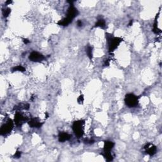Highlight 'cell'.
<instances>
[{
    "label": "cell",
    "mask_w": 162,
    "mask_h": 162,
    "mask_svg": "<svg viewBox=\"0 0 162 162\" xmlns=\"http://www.w3.org/2000/svg\"><path fill=\"white\" fill-rule=\"evenodd\" d=\"M106 38L108 43V50L110 53L114 51L122 41V39L120 38H115L112 36V35H106Z\"/></svg>",
    "instance_id": "obj_1"
},
{
    "label": "cell",
    "mask_w": 162,
    "mask_h": 162,
    "mask_svg": "<svg viewBox=\"0 0 162 162\" xmlns=\"http://www.w3.org/2000/svg\"><path fill=\"white\" fill-rule=\"evenodd\" d=\"M84 125L85 122L84 120H77L74 122L72 129L76 136L78 138L81 137L84 134Z\"/></svg>",
    "instance_id": "obj_2"
},
{
    "label": "cell",
    "mask_w": 162,
    "mask_h": 162,
    "mask_svg": "<svg viewBox=\"0 0 162 162\" xmlns=\"http://www.w3.org/2000/svg\"><path fill=\"white\" fill-rule=\"evenodd\" d=\"M13 126L14 124L12 120H8L7 122L1 126V129H0V134H1V135L5 136V135H7L8 134L11 132L12 129H13Z\"/></svg>",
    "instance_id": "obj_3"
},
{
    "label": "cell",
    "mask_w": 162,
    "mask_h": 162,
    "mask_svg": "<svg viewBox=\"0 0 162 162\" xmlns=\"http://www.w3.org/2000/svg\"><path fill=\"white\" fill-rule=\"evenodd\" d=\"M125 103L129 107H135L138 104V98L134 94H127L125 98Z\"/></svg>",
    "instance_id": "obj_4"
},
{
    "label": "cell",
    "mask_w": 162,
    "mask_h": 162,
    "mask_svg": "<svg viewBox=\"0 0 162 162\" xmlns=\"http://www.w3.org/2000/svg\"><path fill=\"white\" fill-rule=\"evenodd\" d=\"M28 120V118L25 117L24 115L22 114L20 112H16V114L15 115V118H14V122L15 125L17 126H22L25 122Z\"/></svg>",
    "instance_id": "obj_5"
},
{
    "label": "cell",
    "mask_w": 162,
    "mask_h": 162,
    "mask_svg": "<svg viewBox=\"0 0 162 162\" xmlns=\"http://www.w3.org/2000/svg\"><path fill=\"white\" fill-rule=\"evenodd\" d=\"M29 59L33 62H41L44 59V57L38 52L33 51L29 55Z\"/></svg>",
    "instance_id": "obj_6"
},
{
    "label": "cell",
    "mask_w": 162,
    "mask_h": 162,
    "mask_svg": "<svg viewBox=\"0 0 162 162\" xmlns=\"http://www.w3.org/2000/svg\"><path fill=\"white\" fill-rule=\"evenodd\" d=\"M78 14L79 11L78 10H77V9L76 8H75L74 6V5H71L68 9L67 18H68V19H70V20L72 21V20L77 16Z\"/></svg>",
    "instance_id": "obj_7"
},
{
    "label": "cell",
    "mask_w": 162,
    "mask_h": 162,
    "mask_svg": "<svg viewBox=\"0 0 162 162\" xmlns=\"http://www.w3.org/2000/svg\"><path fill=\"white\" fill-rule=\"evenodd\" d=\"M145 150L146 153L149 155L150 156H153L156 153V151H157L156 146L150 143H148L145 146Z\"/></svg>",
    "instance_id": "obj_8"
},
{
    "label": "cell",
    "mask_w": 162,
    "mask_h": 162,
    "mask_svg": "<svg viewBox=\"0 0 162 162\" xmlns=\"http://www.w3.org/2000/svg\"><path fill=\"white\" fill-rule=\"evenodd\" d=\"M28 123H29V126L30 127H35V128H39L43 125V123L41 122L39 118H32L30 120H29Z\"/></svg>",
    "instance_id": "obj_9"
},
{
    "label": "cell",
    "mask_w": 162,
    "mask_h": 162,
    "mask_svg": "<svg viewBox=\"0 0 162 162\" xmlns=\"http://www.w3.org/2000/svg\"><path fill=\"white\" fill-rule=\"evenodd\" d=\"M70 138L71 135L68 133H66V132L60 133L59 136H58V140H59L60 142H65V141H68V140H70Z\"/></svg>",
    "instance_id": "obj_10"
},
{
    "label": "cell",
    "mask_w": 162,
    "mask_h": 162,
    "mask_svg": "<svg viewBox=\"0 0 162 162\" xmlns=\"http://www.w3.org/2000/svg\"><path fill=\"white\" fill-rule=\"evenodd\" d=\"M115 146L114 142L112 141H106L104 144V151H111Z\"/></svg>",
    "instance_id": "obj_11"
},
{
    "label": "cell",
    "mask_w": 162,
    "mask_h": 162,
    "mask_svg": "<svg viewBox=\"0 0 162 162\" xmlns=\"http://www.w3.org/2000/svg\"><path fill=\"white\" fill-rule=\"evenodd\" d=\"M72 20H70V19H68V18H65V19H62V20H60L58 22V24L59 25H62V26H67V25H69L71 22H72Z\"/></svg>",
    "instance_id": "obj_12"
},
{
    "label": "cell",
    "mask_w": 162,
    "mask_h": 162,
    "mask_svg": "<svg viewBox=\"0 0 162 162\" xmlns=\"http://www.w3.org/2000/svg\"><path fill=\"white\" fill-rule=\"evenodd\" d=\"M102 155L108 161H111L113 160V157L110 151H104Z\"/></svg>",
    "instance_id": "obj_13"
},
{
    "label": "cell",
    "mask_w": 162,
    "mask_h": 162,
    "mask_svg": "<svg viewBox=\"0 0 162 162\" xmlns=\"http://www.w3.org/2000/svg\"><path fill=\"white\" fill-rule=\"evenodd\" d=\"M106 26V22L104 21V19H98L97 22L95 24V27H101V28H104Z\"/></svg>",
    "instance_id": "obj_14"
},
{
    "label": "cell",
    "mask_w": 162,
    "mask_h": 162,
    "mask_svg": "<svg viewBox=\"0 0 162 162\" xmlns=\"http://www.w3.org/2000/svg\"><path fill=\"white\" fill-rule=\"evenodd\" d=\"M86 54L89 59L91 60L93 59V47L91 46H87L86 48Z\"/></svg>",
    "instance_id": "obj_15"
},
{
    "label": "cell",
    "mask_w": 162,
    "mask_h": 162,
    "mask_svg": "<svg viewBox=\"0 0 162 162\" xmlns=\"http://www.w3.org/2000/svg\"><path fill=\"white\" fill-rule=\"evenodd\" d=\"M25 68H24L23 66L22 65H19V66H16V67H13L12 68V72H25Z\"/></svg>",
    "instance_id": "obj_16"
},
{
    "label": "cell",
    "mask_w": 162,
    "mask_h": 162,
    "mask_svg": "<svg viewBox=\"0 0 162 162\" xmlns=\"http://www.w3.org/2000/svg\"><path fill=\"white\" fill-rule=\"evenodd\" d=\"M3 15L5 18L8 17L10 15V13H11V9L9 8H5L3 10Z\"/></svg>",
    "instance_id": "obj_17"
},
{
    "label": "cell",
    "mask_w": 162,
    "mask_h": 162,
    "mask_svg": "<svg viewBox=\"0 0 162 162\" xmlns=\"http://www.w3.org/2000/svg\"><path fill=\"white\" fill-rule=\"evenodd\" d=\"M84 96H83V95H81L78 98V99H77V101H78V103H79V104H82L83 102H84Z\"/></svg>",
    "instance_id": "obj_18"
},
{
    "label": "cell",
    "mask_w": 162,
    "mask_h": 162,
    "mask_svg": "<svg viewBox=\"0 0 162 162\" xmlns=\"http://www.w3.org/2000/svg\"><path fill=\"white\" fill-rule=\"evenodd\" d=\"M21 156V152L19 151H17L15 153V155H14V158H19Z\"/></svg>",
    "instance_id": "obj_19"
},
{
    "label": "cell",
    "mask_w": 162,
    "mask_h": 162,
    "mask_svg": "<svg viewBox=\"0 0 162 162\" xmlns=\"http://www.w3.org/2000/svg\"><path fill=\"white\" fill-rule=\"evenodd\" d=\"M82 25V22H81V20H79L77 22V25H78V27H81Z\"/></svg>",
    "instance_id": "obj_20"
},
{
    "label": "cell",
    "mask_w": 162,
    "mask_h": 162,
    "mask_svg": "<svg viewBox=\"0 0 162 162\" xmlns=\"http://www.w3.org/2000/svg\"><path fill=\"white\" fill-rule=\"evenodd\" d=\"M109 65H110L109 60H106V62H105V63H104V66H109Z\"/></svg>",
    "instance_id": "obj_21"
},
{
    "label": "cell",
    "mask_w": 162,
    "mask_h": 162,
    "mask_svg": "<svg viewBox=\"0 0 162 162\" xmlns=\"http://www.w3.org/2000/svg\"><path fill=\"white\" fill-rule=\"evenodd\" d=\"M24 43H25V44H27V43H29L30 41H29L28 40V39H24Z\"/></svg>",
    "instance_id": "obj_22"
},
{
    "label": "cell",
    "mask_w": 162,
    "mask_h": 162,
    "mask_svg": "<svg viewBox=\"0 0 162 162\" xmlns=\"http://www.w3.org/2000/svg\"><path fill=\"white\" fill-rule=\"evenodd\" d=\"M11 2H12L11 1H6V4H10V3H11Z\"/></svg>",
    "instance_id": "obj_23"
},
{
    "label": "cell",
    "mask_w": 162,
    "mask_h": 162,
    "mask_svg": "<svg viewBox=\"0 0 162 162\" xmlns=\"http://www.w3.org/2000/svg\"><path fill=\"white\" fill-rule=\"evenodd\" d=\"M131 25H132V20H131V22H130V24H129V25H130V26H131Z\"/></svg>",
    "instance_id": "obj_24"
}]
</instances>
